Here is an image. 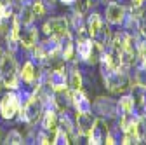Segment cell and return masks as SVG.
I'll return each mask as SVG.
<instances>
[{"instance_id": "8992f818", "label": "cell", "mask_w": 146, "mask_h": 145, "mask_svg": "<svg viewBox=\"0 0 146 145\" xmlns=\"http://www.w3.org/2000/svg\"><path fill=\"white\" fill-rule=\"evenodd\" d=\"M103 25H104V21H103L101 14H98V12H92V14H90L89 19H87V25H85L89 37H90V39H96L98 33H99L101 28H103Z\"/></svg>"}, {"instance_id": "277c9868", "label": "cell", "mask_w": 146, "mask_h": 145, "mask_svg": "<svg viewBox=\"0 0 146 145\" xmlns=\"http://www.w3.org/2000/svg\"><path fill=\"white\" fill-rule=\"evenodd\" d=\"M36 44H38V30L35 26H28L26 30L19 32V46L25 51H31Z\"/></svg>"}, {"instance_id": "6da1fadb", "label": "cell", "mask_w": 146, "mask_h": 145, "mask_svg": "<svg viewBox=\"0 0 146 145\" xmlns=\"http://www.w3.org/2000/svg\"><path fill=\"white\" fill-rule=\"evenodd\" d=\"M44 33L47 37H56V39H63L64 35L70 33V21L64 16H54L50 19H47L42 26Z\"/></svg>"}, {"instance_id": "52a82bcc", "label": "cell", "mask_w": 146, "mask_h": 145, "mask_svg": "<svg viewBox=\"0 0 146 145\" xmlns=\"http://www.w3.org/2000/svg\"><path fill=\"white\" fill-rule=\"evenodd\" d=\"M134 98L131 96H123L120 98V101L117 103V110L120 115H125V114H134Z\"/></svg>"}, {"instance_id": "5b68a950", "label": "cell", "mask_w": 146, "mask_h": 145, "mask_svg": "<svg viewBox=\"0 0 146 145\" xmlns=\"http://www.w3.org/2000/svg\"><path fill=\"white\" fill-rule=\"evenodd\" d=\"M11 74H17V63H16L12 51L4 52L2 56H0V77H5V75H11Z\"/></svg>"}, {"instance_id": "7c38bea8", "label": "cell", "mask_w": 146, "mask_h": 145, "mask_svg": "<svg viewBox=\"0 0 146 145\" xmlns=\"http://www.w3.org/2000/svg\"><path fill=\"white\" fill-rule=\"evenodd\" d=\"M75 2H77L75 12H78V14H85L90 7H92V0H75Z\"/></svg>"}, {"instance_id": "5bb4252c", "label": "cell", "mask_w": 146, "mask_h": 145, "mask_svg": "<svg viewBox=\"0 0 146 145\" xmlns=\"http://www.w3.org/2000/svg\"><path fill=\"white\" fill-rule=\"evenodd\" d=\"M61 2H63L64 5H73V4H75V0H61Z\"/></svg>"}, {"instance_id": "30bf717a", "label": "cell", "mask_w": 146, "mask_h": 145, "mask_svg": "<svg viewBox=\"0 0 146 145\" xmlns=\"http://www.w3.org/2000/svg\"><path fill=\"white\" fill-rule=\"evenodd\" d=\"M4 142H5V143H23V135H21L19 131L12 130V131L7 133V136H5Z\"/></svg>"}, {"instance_id": "7a4b0ae2", "label": "cell", "mask_w": 146, "mask_h": 145, "mask_svg": "<svg viewBox=\"0 0 146 145\" xmlns=\"http://www.w3.org/2000/svg\"><path fill=\"white\" fill-rule=\"evenodd\" d=\"M19 108H21V98L16 91H9L0 100V115L5 121L14 119L17 112H19Z\"/></svg>"}, {"instance_id": "9c48e42d", "label": "cell", "mask_w": 146, "mask_h": 145, "mask_svg": "<svg viewBox=\"0 0 146 145\" xmlns=\"http://www.w3.org/2000/svg\"><path fill=\"white\" fill-rule=\"evenodd\" d=\"M35 19H38V17H44L47 14V5H45V0H33L31 5H30Z\"/></svg>"}, {"instance_id": "4fadbf2b", "label": "cell", "mask_w": 146, "mask_h": 145, "mask_svg": "<svg viewBox=\"0 0 146 145\" xmlns=\"http://www.w3.org/2000/svg\"><path fill=\"white\" fill-rule=\"evenodd\" d=\"M143 2H144V0H131V5H132L134 9H139V7L143 5Z\"/></svg>"}, {"instance_id": "9a60e30c", "label": "cell", "mask_w": 146, "mask_h": 145, "mask_svg": "<svg viewBox=\"0 0 146 145\" xmlns=\"http://www.w3.org/2000/svg\"><path fill=\"white\" fill-rule=\"evenodd\" d=\"M45 2H49V4H54V2H56V0H45Z\"/></svg>"}, {"instance_id": "3957f363", "label": "cell", "mask_w": 146, "mask_h": 145, "mask_svg": "<svg viewBox=\"0 0 146 145\" xmlns=\"http://www.w3.org/2000/svg\"><path fill=\"white\" fill-rule=\"evenodd\" d=\"M104 16H106V21L110 25H122L125 21V9L122 4L110 2L104 9Z\"/></svg>"}, {"instance_id": "8fae6325", "label": "cell", "mask_w": 146, "mask_h": 145, "mask_svg": "<svg viewBox=\"0 0 146 145\" xmlns=\"http://www.w3.org/2000/svg\"><path fill=\"white\" fill-rule=\"evenodd\" d=\"M136 23H137V28H139L141 35H143V37H146V9H143V11L139 12Z\"/></svg>"}, {"instance_id": "ba28073f", "label": "cell", "mask_w": 146, "mask_h": 145, "mask_svg": "<svg viewBox=\"0 0 146 145\" xmlns=\"http://www.w3.org/2000/svg\"><path fill=\"white\" fill-rule=\"evenodd\" d=\"M68 86L73 89V91H80L82 89V86H84V77H82V74H80V70L77 68V66H73V70H71V74H70V82H68Z\"/></svg>"}]
</instances>
